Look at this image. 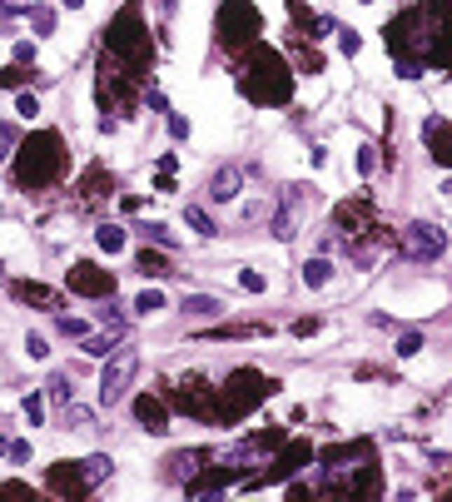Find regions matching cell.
Segmentation results:
<instances>
[{
    "mask_svg": "<svg viewBox=\"0 0 452 502\" xmlns=\"http://www.w3.org/2000/svg\"><path fill=\"white\" fill-rule=\"evenodd\" d=\"M65 175V149H60V135H30L20 144V159H15V184L20 189H45Z\"/></svg>",
    "mask_w": 452,
    "mask_h": 502,
    "instance_id": "cell-1",
    "label": "cell"
},
{
    "mask_svg": "<svg viewBox=\"0 0 452 502\" xmlns=\"http://www.w3.org/2000/svg\"><path fill=\"white\" fill-rule=\"evenodd\" d=\"M239 85H244V95L259 100V104H284V100L294 95V80H289L284 60H278L273 50H254V60L244 65Z\"/></svg>",
    "mask_w": 452,
    "mask_h": 502,
    "instance_id": "cell-2",
    "label": "cell"
},
{
    "mask_svg": "<svg viewBox=\"0 0 452 502\" xmlns=\"http://www.w3.org/2000/svg\"><path fill=\"white\" fill-rule=\"evenodd\" d=\"M104 55H115V60L125 65V70H149V30L139 25V6H125L120 11V20L109 25V35H104Z\"/></svg>",
    "mask_w": 452,
    "mask_h": 502,
    "instance_id": "cell-3",
    "label": "cell"
},
{
    "mask_svg": "<svg viewBox=\"0 0 452 502\" xmlns=\"http://www.w3.org/2000/svg\"><path fill=\"white\" fill-rule=\"evenodd\" d=\"M273 393V383L259 373V368H234L229 373V383L219 388V418H244V413H254L263 398Z\"/></svg>",
    "mask_w": 452,
    "mask_h": 502,
    "instance_id": "cell-4",
    "label": "cell"
},
{
    "mask_svg": "<svg viewBox=\"0 0 452 502\" xmlns=\"http://www.w3.org/2000/svg\"><path fill=\"white\" fill-rule=\"evenodd\" d=\"M259 35V11L249 6V0H224L219 6V40L224 45H244Z\"/></svg>",
    "mask_w": 452,
    "mask_h": 502,
    "instance_id": "cell-5",
    "label": "cell"
},
{
    "mask_svg": "<svg viewBox=\"0 0 452 502\" xmlns=\"http://www.w3.org/2000/svg\"><path fill=\"white\" fill-rule=\"evenodd\" d=\"M135 368H139V358L125 348V353H115L104 363V373H100V403L109 408V403H120L125 393H130V383H135Z\"/></svg>",
    "mask_w": 452,
    "mask_h": 502,
    "instance_id": "cell-6",
    "label": "cell"
},
{
    "mask_svg": "<svg viewBox=\"0 0 452 502\" xmlns=\"http://www.w3.org/2000/svg\"><path fill=\"white\" fill-rule=\"evenodd\" d=\"M174 403H179L184 413L204 418V423H214V418H219V403H214V388H209L204 378H184V383L174 388Z\"/></svg>",
    "mask_w": 452,
    "mask_h": 502,
    "instance_id": "cell-7",
    "label": "cell"
},
{
    "mask_svg": "<svg viewBox=\"0 0 452 502\" xmlns=\"http://www.w3.org/2000/svg\"><path fill=\"white\" fill-rule=\"evenodd\" d=\"M70 294H80V299H109V294H115V278H109V269L75 264L70 269Z\"/></svg>",
    "mask_w": 452,
    "mask_h": 502,
    "instance_id": "cell-8",
    "label": "cell"
},
{
    "mask_svg": "<svg viewBox=\"0 0 452 502\" xmlns=\"http://www.w3.org/2000/svg\"><path fill=\"white\" fill-rule=\"evenodd\" d=\"M442 244H447V234H442L437 224H423V219L403 229V249H408V259H437Z\"/></svg>",
    "mask_w": 452,
    "mask_h": 502,
    "instance_id": "cell-9",
    "label": "cell"
},
{
    "mask_svg": "<svg viewBox=\"0 0 452 502\" xmlns=\"http://www.w3.org/2000/svg\"><path fill=\"white\" fill-rule=\"evenodd\" d=\"M50 492H60V497H85V492H90L85 468H80V463H55V473H50Z\"/></svg>",
    "mask_w": 452,
    "mask_h": 502,
    "instance_id": "cell-10",
    "label": "cell"
},
{
    "mask_svg": "<svg viewBox=\"0 0 452 502\" xmlns=\"http://www.w3.org/2000/svg\"><path fill=\"white\" fill-rule=\"evenodd\" d=\"M423 140H427V149H432V159H437V164H447V170H452V125L432 115V120L423 125Z\"/></svg>",
    "mask_w": 452,
    "mask_h": 502,
    "instance_id": "cell-11",
    "label": "cell"
},
{
    "mask_svg": "<svg viewBox=\"0 0 452 502\" xmlns=\"http://www.w3.org/2000/svg\"><path fill=\"white\" fill-rule=\"evenodd\" d=\"M135 413H139V423H144L149 433H169V413H164V403H159V398L139 393V398H135Z\"/></svg>",
    "mask_w": 452,
    "mask_h": 502,
    "instance_id": "cell-12",
    "label": "cell"
},
{
    "mask_svg": "<svg viewBox=\"0 0 452 502\" xmlns=\"http://www.w3.org/2000/svg\"><path fill=\"white\" fill-rule=\"evenodd\" d=\"M135 264H139V273H144V278H164V273H169V259H164V254H154V249H139V254H135Z\"/></svg>",
    "mask_w": 452,
    "mask_h": 502,
    "instance_id": "cell-13",
    "label": "cell"
},
{
    "mask_svg": "<svg viewBox=\"0 0 452 502\" xmlns=\"http://www.w3.org/2000/svg\"><path fill=\"white\" fill-rule=\"evenodd\" d=\"M299 463H308V442H294V448H289L284 458H278V463L268 468V477H278V473H294Z\"/></svg>",
    "mask_w": 452,
    "mask_h": 502,
    "instance_id": "cell-14",
    "label": "cell"
},
{
    "mask_svg": "<svg viewBox=\"0 0 452 502\" xmlns=\"http://www.w3.org/2000/svg\"><path fill=\"white\" fill-rule=\"evenodd\" d=\"M328 278H333V264H328V259H308V264H303V284H308V289H323Z\"/></svg>",
    "mask_w": 452,
    "mask_h": 502,
    "instance_id": "cell-15",
    "label": "cell"
},
{
    "mask_svg": "<svg viewBox=\"0 0 452 502\" xmlns=\"http://www.w3.org/2000/svg\"><path fill=\"white\" fill-rule=\"evenodd\" d=\"M204 463V453H174L169 458V477H189L194 482V468Z\"/></svg>",
    "mask_w": 452,
    "mask_h": 502,
    "instance_id": "cell-16",
    "label": "cell"
},
{
    "mask_svg": "<svg viewBox=\"0 0 452 502\" xmlns=\"http://www.w3.org/2000/svg\"><path fill=\"white\" fill-rule=\"evenodd\" d=\"M15 299H25V304H55V294L45 289V284H30V278H20V284H15Z\"/></svg>",
    "mask_w": 452,
    "mask_h": 502,
    "instance_id": "cell-17",
    "label": "cell"
},
{
    "mask_svg": "<svg viewBox=\"0 0 452 502\" xmlns=\"http://www.w3.org/2000/svg\"><path fill=\"white\" fill-rule=\"evenodd\" d=\"M209 194H214V199H234V194H239V170H219Z\"/></svg>",
    "mask_w": 452,
    "mask_h": 502,
    "instance_id": "cell-18",
    "label": "cell"
},
{
    "mask_svg": "<svg viewBox=\"0 0 452 502\" xmlns=\"http://www.w3.org/2000/svg\"><path fill=\"white\" fill-rule=\"evenodd\" d=\"M95 244H100L104 254H120V249H125V229H115V224H104V229H95Z\"/></svg>",
    "mask_w": 452,
    "mask_h": 502,
    "instance_id": "cell-19",
    "label": "cell"
},
{
    "mask_svg": "<svg viewBox=\"0 0 452 502\" xmlns=\"http://www.w3.org/2000/svg\"><path fill=\"white\" fill-rule=\"evenodd\" d=\"M184 313H194V318H214V313H219V304H214V299H204V294H189V299H184Z\"/></svg>",
    "mask_w": 452,
    "mask_h": 502,
    "instance_id": "cell-20",
    "label": "cell"
},
{
    "mask_svg": "<svg viewBox=\"0 0 452 502\" xmlns=\"http://www.w3.org/2000/svg\"><path fill=\"white\" fill-rule=\"evenodd\" d=\"M184 219H189V229H194V234H204V239H209V234H219V229H214V219H209L204 209H194V204L184 209Z\"/></svg>",
    "mask_w": 452,
    "mask_h": 502,
    "instance_id": "cell-21",
    "label": "cell"
},
{
    "mask_svg": "<svg viewBox=\"0 0 452 502\" xmlns=\"http://www.w3.org/2000/svg\"><path fill=\"white\" fill-rule=\"evenodd\" d=\"M80 468H85V482L95 487L100 477H109V468H115V463H109V458H90V463H80Z\"/></svg>",
    "mask_w": 452,
    "mask_h": 502,
    "instance_id": "cell-22",
    "label": "cell"
},
{
    "mask_svg": "<svg viewBox=\"0 0 452 502\" xmlns=\"http://www.w3.org/2000/svg\"><path fill=\"white\" fill-rule=\"evenodd\" d=\"M30 25H35V35H50V30H55V11H45V6H30Z\"/></svg>",
    "mask_w": 452,
    "mask_h": 502,
    "instance_id": "cell-23",
    "label": "cell"
},
{
    "mask_svg": "<svg viewBox=\"0 0 452 502\" xmlns=\"http://www.w3.org/2000/svg\"><path fill=\"white\" fill-rule=\"evenodd\" d=\"M159 308H164V294H154V289H144L135 299V313H159Z\"/></svg>",
    "mask_w": 452,
    "mask_h": 502,
    "instance_id": "cell-24",
    "label": "cell"
},
{
    "mask_svg": "<svg viewBox=\"0 0 452 502\" xmlns=\"http://www.w3.org/2000/svg\"><path fill=\"white\" fill-rule=\"evenodd\" d=\"M100 194H109L104 189V170H90L85 175V199H100Z\"/></svg>",
    "mask_w": 452,
    "mask_h": 502,
    "instance_id": "cell-25",
    "label": "cell"
},
{
    "mask_svg": "<svg viewBox=\"0 0 452 502\" xmlns=\"http://www.w3.org/2000/svg\"><path fill=\"white\" fill-rule=\"evenodd\" d=\"M30 80V70H20V65H6V70H0V85H6V90H15V85H25Z\"/></svg>",
    "mask_w": 452,
    "mask_h": 502,
    "instance_id": "cell-26",
    "label": "cell"
},
{
    "mask_svg": "<svg viewBox=\"0 0 452 502\" xmlns=\"http://www.w3.org/2000/svg\"><path fill=\"white\" fill-rule=\"evenodd\" d=\"M239 284H244L249 294H263V289H268V278H263V273H254V269H244V273H239Z\"/></svg>",
    "mask_w": 452,
    "mask_h": 502,
    "instance_id": "cell-27",
    "label": "cell"
},
{
    "mask_svg": "<svg viewBox=\"0 0 452 502\" xmlns=\"http://www.w3.org/2000/svg\"><path fill=\"white\" fill-rule=\"evenodd\" d=\"M55 328H60L65 339H80V333H85V323H80V318H70V313H60V318H55Z\"/></svg>",
    "mask_w": 452,
    "mask_h": 502,
    "instance_id": "cell-28",
    "label": "cell"
},
{
    "mask_svg": "<svg viewBox=\"0 0 452 502\" xmlns=\"http://www.w3.org/2000/svg\"><path fill=\"white\" fill-rule=\"evenodd\" d=\"M418 348H423V333H403V344H398V353H403V358H413Z\"/></svg>",
    "mask_w": 452,
    "mask_h": 502,
    "instance_id": "cell-29",
    "label": "cell"
},
{
    "mask_svg": "<svg viewBox=\"0 0 452 502\" xmlns=\"http://www.w3.org/2000/svg\"><path fill=\"white\" fill-rule=\"evenodd\" d=\"M15 149V125H0V159Z\"/></svg>",
    "mask_w": 452,
    "mask_h": 502,
    "instance_id": "cell-30",
    "label": "cell"
},
{
    "mask_svg": "<svg viewBox=\"0 0 452 502\" xmlns=\"http://www.w3.org/2000/svg\"><path fill=\"white\" fill-rule=\"evenodd\" d=\"M25 353H30V358H45V353H50V348H45V339H40V333H30V339H25Z\"/></svg>",
    "mask_w": 452,
    "mask_h": 502,
    "instance_id": "cell-31",
    "label": "cell"
},
{
    "mask_svg": "<svg viewBox=\"0 0 452 502\" xmlns=\"http://www.w3.org/2000/svg\"><path fill=\"white\" fill-rule=\"evenodd\" d=\"M25 418H30V423H40V418H45V403H40V398H35V393H30V398H25Z\"/></svg>",
    "mask_w": 452,
    "mask_h": 502,
    "instance_id": "cell-32",
    "label": "cell"
},
{
    "mask_svg": "<svg viewBox=\"0 0 452 502\" xmlns=\"http://www.w3.org/2000/svg\"><path fill=\"white\" fill-rule=\"evenodd\" d=\"M15 109H20V115H25V120H30V115H35V109H40V100H35V95H20V100H15Z\"/></svg>",
    "mask_w": 452,
    "mask_h": 502,
    "instance_id": "cell-33",
    "label": "cell"
},
{
    "mask_svg": "<svg viewBox=\"0 0 452 502\" xmlns=\"http://www.w3.org/2000/svg\"><path fill=\"white\" fill-rule=\"evenodd\" d=\"M0 497H30L25 482H0Z\"/></svg>",
    "mask_w": 452,
    "mask_h": 502,
    "instance_id": "cell-34",
    "label": "cell"
},
{
    "mask_svg": "<svg viewBox=\"0 0 452 502\" xmlns=\"http://www.w3.org/2000/svg\"><path fill=\"white\" fill-rule=\"evenodd\" d=\"M294 333H299V339H308V333H318V318H299V323H294Z\"/></svg>",
    "mask_w": 452,
    "mask_h": 502,
    "instance_id": "cell-35",
    "label": "cell"
},
{
    "mask_svg": "<svg viewBox=\"0 0 452 502\" xmlns=\"http://www.w3.org/2000/svg\"><path fill=\"white\" fill-rule=\"evenodd\" d=\"M338 45H343V55H358V35H353V30H343V40H338Z\"/></svg>",
    "mask_w": 452,
    "mask_h": 502,
    "instance_id": "cell-36",
    "label": "cell"
},
{
    "mask_svg": "<svg viewBox=\"0 0 452 502\" xmlns=\"http://www.w3.org/2000/svg\"><path fill=\"white\" fill-rule=\"evenodd\" d=\"M65 418H70V423H80V428H85V423H90V413H85V408H75V403H70V408H65Z\"/></svg>",
    "mask_w": 452,
    "mask_h": 502,
    "instance_id": "cell-37",
    "label": "cell"
},
{
    "mask_svg": "<svg viewBox=\"0 0 452 502\" xmlns=\"http://www.w3.org/2000/svg\"><path fill=\"white\" fill-rule=\"evenodd\" d=\"M60 6H70V11H80V6H85V0H60Z\"/></svg>",
    "mask_w": 452,
    "mask_h": 502,
    "instance_id": "cell-38",
    "label": "cell"
},
{
    "mask_svg": "<svg viewBox=\"0 0 452 502\" xmlns=\"http://www.w3.org/2000/svg\"><path fill=\"white\" fill-rule=\"evenodd\" d=\"M0 453H6V437H0Z\"/></svg>",
    "mask_w": 452,
    "mask_h": 502,
    "instance_id": "cell-39",
    "label": "cell"
}]
</instances>
